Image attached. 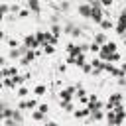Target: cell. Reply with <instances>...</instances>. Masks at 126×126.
<instances>
[{
	"instance_id": "d6986e66",
	"label": "cell",
	"mask_w": 126,
	"mask_h": 126,
	"mask_svg": "<svg viewBox=\"0 0 126 126\" xmlns=\"http://www.w3.org/2000/svg\"><path fill=\"white\" fill-rule=\"evenodd\" d=\"M28 6H30L33 12H37V10H39V4H37V2H28Z\"/></svg>"
},
{
	"instance_id": "9a60e30c",
	"label": "cell",
	"mask_w": 126,
	"mask_h": 126,
	"mask_svg": "<svg viewBox=\"0 0 126 126\" xmlns=\"http://www.w3.org/2000/svg\"><path fill=\"white\" fill-rule=\"evenodd\" d=\"M102 116H104V114H102L100 110H94V112H91V118H93V120H100Z\"/></svg>"
},
{
	"instance_id": "277c9868",
	"label": "cell",
	"mask_w": 126,
	"mask_h": 126,
	"mask_svg": "<svg viewBox=\"0 0 126 126\" xmlns=\"http://www.w3.org/2000/svg\"><path fill=\"white\" fill-rule=\"evenodd\" d=\"M91 6H93V16H91V18H93L94 22H102V10H100V4L93 2Z\"/></svg>"
},
{
	"instance_id": "4fadbf2b",
	"label": "cell",
	"mask_w": 126,
	"mask_h": 126,
	"mask_svg": "<svg viewBox=\"0 0 126 126\" xmlns=\"http://www.w3.org/2000/svg\"><path fill=\"white\" fill-rule=\"evenodd\" d=\"M104 41H106V35H104V33H98V35L94 37V43H96V45H100V43H104ZM106 43H108V41H106Z\"/></svg>"
},
{
	"instance_id": "7402d4cb",
	"label": "cell",
	"mask_w": 126,
	"mask_h": 126,
	"mask_svg": "<svg viewBox=\"0 0 126 126\" xmlns=\"http://www.w3.org/2000/svg\"><path fill=\"white\" fill-rule=\"evenodd\" d=\"M83 71H85V73H91V71H94V69H93L91 65H87V63H85V65H83Z\"/></svg>"
},
{
	"instance_id": "5bb4252c",
	"label": "cell",
	"mask_w": 126,
	"mask_h": 126,
	"mask_svg": "<svg viewBox=\"0 0 126 126\" xmlns=\"http://www.w3.org/2000/svg\"><path fill=\"white\" fill-rule=\"evenodd\" d=\"M89 112H91L89 108H83V110H77L75 116H77V118H85V116H89Z\"/></svg>"
},
{
	"instance_id": "3957f363",
	"label": "cell",
	"mask_w": 126,
	"mask_h": 126,
	"mask_svg": "<svg viewBox=\"0 0 126 126\" xmlns=\"http://www.w3.org/2000/svg\"><path fill=\"white\" fill-rule=\"evenodd\" d=\"M120 102H122V94H110V98H108V108L110 110H114V108H118L120 106Z\"/></svg>"
},
{
	"instance_id": "d4e9b609",
	"label": "cell",
	"mask_w": 126,
	"mask_h": 126,
	"mask_svg": "<svg viewBox=\"0 0 126 126\" xmlns=\"http://www.w3.org/2000/svg\"><path fill=\"white\" fill-rule=\"evenodd\" d=\"M47 110H49V106H47V104H41V106H39V112H43V114H45Z\"/></svg>"
},
{
	"instance_id": "e0dca14e",
	"label": "cell",
	"mask_w": 126,
	"mask_h": 126,
	"mask_svg": "<svg viewBox=\"0 0 126 126\" xmlns=\"http://www.w3.org/2000/svg\"><path fill=\"white\" fill-rule=\"evenodd\" d=\"M32 116H33V120H43V118H45V114L39 112V110H37V112H32Z\"/></svg>"
},
{
	"instance_id": "5b68a950",
	"label": "cell",
	"mask_w": 126,
	"mask_h": 126,
	"mask_svg": "<svg viewBox=\"0 0 126 126\" xmlns=\"http://www.w3.org/2000/svg\"><path fill=\"white\" fill-rule=\"evenodd\" d=\"M20 83H24V77H20V75H16L12 79H4V85L6 87H18Z\"/></svg>"
},
{
	"instance_id": "30bf717a",
	"label": "cell",
	"mask_w": 126,
	"mask_h": 126,
	"mask_svg": "<svg viewBox=\"0 0 126 126\" xmlns=\"http://www.w3.org/2000/svg\"><path fill=\"white\" fill-rule=\"evenodd\" d=\"M35 98H30V100H24V102H20V108L24 110V108H35Z\"/></svg>"
},
{
	"instance_id": "6da1fadb",
	"label": "cell",
	"mask_w": 126,
	"mask_h": 126,
	"mask_svg": "<svg viewBox=\"0 0 126 126\" xmlns=\"http://www.w3.org/2000/svg\"><path fill=\"white\" fill-rule=\"evenodd\" d=\"M114 53H116V43H112V41H108V43H104L100 47V57L106 59V61H110Z\"/></svg>"
},
{
	"instance_id": "ffe728a7",
	"label": "cell",
	"mask_w": 126,
	"mask_h": 126,
	"mask_svg": "<svg viewBox=\"0 0 126 126\" xmlns=\"http://www.w3.org/2000/svg\"><path fill=\"white\" fill-rule=\"evenodd\" d=\"M43 93H45V87L43 85H37L35 87V94H43Z\"/></svg>"
},
{
	"instance_id": "83f0119b",
	"label": "cell",
	"mask_w": 126,
	"mask_h": 126,
	"mask_svg": "<svg viewBox=\"0 0 126 126\" xmlns=\"http://www.w3.org/2000/svg\"><path fill=\"white\" fill-rule=\"evenodd\" d=\"M122 71H124V73H126V63H124V65H122Z\"/></svg>"
},
{
	"instance_id": "44dd1931",
	"label": "cell",
	"mask_w": 126,
	"mask_h": 126,
	"mask_svg": "<svg viewBox=\"0 0 126 126\" xmlns=\"http://www.w3.org/2000/svg\"><path fill=\"white\" fill-rule=\"evenodd\" d=\"M61 106H63L67 112H71V110H73V104H71V102H61Z\"/></svg>"
},
{
	"instance_id": "cb8c5ba5",
	"label": "cell",
	"mask_w": 126,
	"mask_h": 126,
	"mask_svg": "<svg viewBox=\"0 0 126 126\" xmlns=\"http://www.w3.org/2000/svg\"><path fill=\"white\" fill-rule=\"evenodd\" d=\"M91 51H98V53H100V45H96V43H93V45H91Z\"/></svg>"
},
{
	"instance_id": "ac0fdd59",
	"label": "cell",
	"mask_w": 126,
	"mask_h": 126,
	"mask_svg": "<svg viewBox=\"0 0 126 126\" xmlns=\"http://www.w3.org/2000/svg\"><path fill=\"white\" fill-rule=\"evenodd\" d=\"M100 26H102L104 30H108V28H112V22H110V20H102V22H100Z\"/></svg>"
},
{
	"instance_id": "8992f818",
	"label": "cell",
	"mask_w": 126,
	"mask_h": 126,
	"mask_svg": "<svg viewBox=\"0 0 126 126\" xmlns=\"http://www.w3.org/2000/svg\"><path fill=\"white\" fill-rule=\"evenodd\" d=\"M37 45H39V41H37V37H35V35H28V37H26V47H28V49H32V51H33Z\"/></svg>"
},
{
	"instance_id": "9c48e42d",
	"label": "cell",
	"mask_w": 126,
	"mask_h": 126,
	"mask_svg": "<svg viewBox=\"0 0 126 126\" xmlns=\"http://www.w3.org/2000/svg\"><path fill=\"white\" fill-rule=\"evenodd\" d=\"M79 12H81L83 16H87V18H91V16H93V6H91V4H83V6L79 8Z\"/></svg>"
},
{
	"instance_id": "4316f807",
	"label": "cell",
	"mask_w": 126,
	"mask_h": 126,
	"mask_svg": "<svg viewBox=\"0 0 126 126\" xmlns=\"http://www.w3.org/2000/svg\"><path fill=\"white\" fill-rule=\"evenodd\" d=\"M43 126H57V124H55V122H45Z\"/></svg>"
},
{
	"instance_id": "8fae6325",
	"label": "cell",
	"mask_w": 126,
	"mask_h": 126,
	"mask_svg": "<svg viewBox=\"0 0 126 126\" xmlns=\"http://www.w3.org/2000/svg\"><path fill=\"white\" fill-rule=\"evenodd\" d=\"M14 73H18V69H16V67H6V69L2 71V75H4L6 79H8L10 75H14Z\"/></svg>"
},
{
	"instance_id": "603a6c76",
	"label": "cell",
	"mask_w": 126,
	"mask_h": 126,
	"mask_svg": "<svg viewBox=\"0 0 126 126\" xmlns=\"http://www.w3.org/2000/svg\"><path fill=\"white\" fill-rule=\"evenodd\" d=\"M43 51H45V53H53V45H45Z\"/></svg>"
},
{
	"instance_id": "2e32d148",
	"label": "cell",
	"mask_w": 126,
	"mask_h": 126,
	"mask_svg": "<svg viewBox=\"0 0 126 126\" xmlns=\"http://www.w3.org/2000/svg\"><path fill=\"white\" fill-rule=\"evenodd\" d=\"M2 116H4V118H6V120H10V118H12V116H14V112H12V110H10V108H4V112H2Z\"/></svg>"
},
{
	"instance_id": "484cf974",
	"label": "cell",
	"mask_w": 126,
	"mask_h": 126,
	"mask_svg": "<svg viewBox=\"0 0 126 126\" xmlns=\"http://www.w3.org/2000/svg\"><path fill=\"white\" fill-rule=\"evenodd\" d=\"M26 93H28V91H26V89H24V87H22V89H20V91H18V94H20V96H24V94H26Z\"/></svg>"
},
{
	"instance_id": "ba28073f",
	"label": "cell",
	"mask_w": 126,
	"mask_h": 126,
	"mask_svg": "<svg viewBox=\"0 0 126 126\" xmlns=\"http://www.w3.org/2000/svg\"><path fill=\"white\" fill-rule=\"evenodd\" d=\"M114 114H116V126H118V124H122V120L126 118V112H124V108H122V106L114 108Z\"/></svg>"
},
{
	"instance_id": "7a4b0ae2",
	"label": "cell",
	"mask_w": 126,
	"mask_h": 126,
	"mask_svg": "<svg viewBox=\"0 0 126 126\" xmlns=\"http://www.w3.org/2000/svg\"><path fill=\"white\" fill-rule=\"evenodd\" d=\"M73 93H75V87H67V89H63V91L59 93L61 102H69V100L73 98Z\"/></svg>"
},
{
	"instance_id": "52a82bcc",
	"label": "cell",
	"mask_w": 126,
	"mask_h": 126,
	"mask_svg": "<svg viewBox=\"0 0 126 126\" xmlns=\"http://www.w3.org/2000/svg\"><path fill=\"white\" fill-rule=\"evenodd\" d=\"M116 32H118V33H124V32H126V10L122 12V16H120V20H118Z\"/></svg>"
},
{
	"instance_id": "f546056e",
	"label": "cell",
	"mask_w": 126,
	"mask_h": 126,
	"mask_svg": "<svg viewBox=\"0 0 126 126\" xmlns=\"http://www.w3.org/2000/svg\"><path fill=\"white\" fill-rule=\"evenodd\" d=\"M108 126H110V124H108Z\"/></svg>"
},
{
	"instance_id": "7c38bea8",
	"label": "cell",
	"mask_w": 126,
	"mask_h": 126,
	"mask_svg": "<svg viewBox=\"0 0 126 126\" xmlns=\"http://www.w3.org/2000/svg\"><path fill=\"white\" fill-rule=\"evenodd\" d=\"M33 57H35V53H33V51H32V49H30V51H28V53H26V57H24V59H22V63H24V65H26V63H30V61H32V59H33Z\"/></svg>"
},
{
	"instance_id": "f1b7e54d",
	"label": "cell",
	"mask_w": 126,
	"mask_h": 126,
	"mask_svg": "<svg viewBox=\"0 0 126 126\" xmlns=\"http://www.w3.org/2000/svg\"><path fill=\"white\" fill-rule=\"evenodd\" d=\"M124 45H126V37H124Z\"/></svg>"
}]
</instances>
